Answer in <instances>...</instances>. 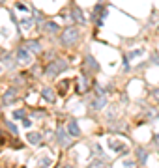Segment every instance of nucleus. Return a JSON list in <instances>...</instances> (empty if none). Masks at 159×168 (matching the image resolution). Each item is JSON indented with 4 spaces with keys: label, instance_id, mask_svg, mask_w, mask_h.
Masks as SVG:
<instances>
[{
    "label": "nucleus",
    "instance_id": "f257e3e1",
    "mask_svg": "<svg viewBox=\"0 0 159 168\" xmlns=\"http://www.w3.org/2000/svg\"><path fill=\"white\" fill-rule=\"evenodd\" d=\"M66 69H67V62H66V60H54V62H51V64L47 65L45 75H47V77H56V75H60V73L66 71Z\"/></svg>",
    "mask_w": 159,
    "mask_h": 168
},
{
    "label": "nucleus",
    "instance_id": "f03ea898",
    "mask_svg": "<svg viewBox=\"0 0 159 168\" xmlns=\"http://www.w3.org/2000/svg\"><path fill=\"white\" fill-rule=\"evenodd\" d=\"M77 39H79V32L75 28H67L66 32H62V43H64V47H71Z\"/></svg>",
    "mask_w": 159,
    "mask_h": 168
},
{
    "label": "nucleus",
    "instance_id": "7ed1b4c3",
    "mask_svg": "<svg viewBox=\"0 0 159 168\" xmlns=\"http://www.w3.org/2000/svg\"><path fill=\"white\" fill-rule=\"evenodd\" d=\"M17 62H19V64H30V52H28L26 45L17 50Z\"/></svg>",
    "mask_w": 159,
    "mask_h": 168
},
{
    "label": "nucleus",
    "instance_id": "20e7f679",
    "mask_svg": "<svg viewBox=\"0 0 159 168\" xmlns=\"http://www.w3.org/2000/svg\"><path fill=\"white\" fill-rule=\"evenodd\" d=\"M67 131H69V135H71V137H75V138H79V137H81V129H79V125H77V122H75V120H71V122H69Z\"/></svg>",
    "mask_w": 159,
    "mask_h": 168
},
{
    "label": "nucleus",
    "instance_id": "39448f33",
    "mask_svg": "<svg viewBox=\"0 0 159 168\" xmlns=\"http://www.w3.org/2000/svg\"><path fill=\"white\" fill-rule=\"evenodd\" d=\"M15 92H17L15 88H9V90H6V94H4V105H9V103L15 99V95H17Z\"/></svg>",
    "mask_w": 159,
    "mask_h": 168
},
{
    "label": "nucleus",
    "instance_id": "423d86ee",
    "mask_svg": "<svg viewBox=\"0 0 159 168\" xmlns=\"http://www.w3.org/2000/svg\"><path fill=\"white\" fill-rule=\"evenodd\" d=\"M43 30L49 32V34H56V32L60 30V26H58L56 22H45V24H43Z\"/></svg>",
    "mask_w": 159,
    "mask_h": 168
},
{
    "label": "nucleus",
    "instance_id": "0eeeda50",
    "mask_svg": "<svg viewBox=\"0 0 159 168\" xmlns=\"http://www.w3.org/2000/svg\"><path fill=\"white\" fill-rule=\"evenodd\" d=\"M26 49L32 52H41V45L37 41H26Z\"/></svg>",
    "mask_w": 159,
    "mask_h": 168
},
{
    "label": "nucleus",
    "instance_id": "6e6552de",
    "mask_svg": "<svg viewBox=\"0 0 159 168\" xmlns=\"http://www.w3.org/2000/svg\"><path fill=\"white\" fill-rule=\"evenodd\" d=\"M41 95H43V97H45L47 101H51V103H52V101L56 99V95L52 94V90H51V88H43V90H41Z\"/></svg>",
    "mask_w": 159,
    "mask_h": 168
},
{
    "label": "nucleus",
    "instance_id": "1a4fd4ad",
    "mask_svg": "<svg viewBox=\"0 0 159 168\" xmlns=\"http://www.w3.org/2000/svg\"><path fill=\"white\" fill-rule=\"evenodd\" d=\"M109 144H111V148H112V150H122V151H124V155L127 153V148H126V146H122V144H120L118 140L111 138V140H109Z\"/></svg>",
    "mask_w": 159,
    "mask_h": 168
},
{
    "label": "nucleus",
    "instance_id": "9d476101",
    "mask_svg": "<svg viewBox=\"0 0 159 168\" xmlns=\"http://www.w3.org/2000/svg\"><path fill=\"white\" fill-rule=\"evenodd\" d=\"M73 19L77 21V22H81V24H84L86 21L82 19V11L79 9V7H73Z\"/></svg>",
    "mask_w": 159,
    "mask_h": 168
},
{
    "label": "nucleus",
    "instance_id": "9b49d317",
    "mask_svg": "<svg viewBox=\"0 0 159 168\" xmlns=\"http://www.w3.org/2000/svg\"><path fill=\"white\" fill-rule=\"evenodd\" d=\"M84 88H88V80H86L84 77H81V79H79V86H77V92H79V94H84Z\"/></svg>",
    "mask_w": 159,
    "mask_h": 168
},
{
    "label": "nucleus",
    "instance_id": "f8f14e48",
    "mask_svg": "<svg viewBox=\"0 0 159 168\" xmlns=\"http://www.w3.org/2000/svg\"><path fill=\"white\" fill-rule=\"evenodd\" d=\"M103 107H105V97H103V95H99V97L94 101V108H96V110H101Z\"/></svg>",
    "mask_w": 159,
    "mask_h": 168
},
{
    "label": "nucleus",
    "instance_id": "ddd939ff",
    "mask_svg": "<svg viewBox=\"0 0 159 168\" xmlns=\"http://www.w3.org/2000/svg\"><path fill=\"white\" fill-rule=\"evenodd\" d=\"M71 84V80L69 79H66V80H62L60 84H58V90H60V94H66V90H67V86Z\"/></svg>",
    "mask_w": 159,
    "mask_h": 168
},
{
    "label": "nucleus",
    "instance_id": "4468645a",
    "mask_svg": "<svg viewBox=\"0 0 159 168\" xmlns=\"http://www.w3.org/2000/svg\"><path fill=\"white\" fill-rule=\"evenodd\" d=\"M28 142H32V144H39V142H41V137H39L37 133H30V135H28Z\"/></svg>",
    "mask_w": 159,
    "mask_h": 168
},
{
    "label": "nucleus",
    "instance_id": "2eb2a0df",
    "mask_svg": "<svg viewBox=\"0 0 159 168\" xmlns=\"http://www.w3.org/2000/svg\"><path fill=\"white\" fill-rule=\"evenodd\" d=\"M56 137H58V142L64 146V144H67V138H66V133L62 131V129H58V133H56Z\"/></svg>",
    "mask_w": 159,
    "mask_h": 168
},
{
    "label": "nucleus",
    "instance_id": "dca6fc26",
    "mask_svg": "<svg viewBox=\"0 0 159 168\" xmlns=\"http://www.w3.org/2000/svg\"><path fill=\"white\" fill-rule=\"evenodd\" d=\"M30 26H32V19H30V17H26V19L21 21V28H22V30H28Z\"/></svg>",
    "mask_w": 159,
    "mask_h": 168
},
{
    "label": "nucleus",
    "instance_id": "f3484780",
    "mask_svg": "<svg viewBox=\"0 0 159 168\" xmlns=\"http://www.w3.org/2000/svg\"><path fill=\"white\" fill-rule=\"evenodd\" d=\"M137 157H139V161H141V163H144V161L148 159V153H144L142 150H139V151H137Z\"/></svg>",
    "mask_w": 159,
    "mask_h": 168
},
{
    "label": "nucleus",
    "instance_id": "a211bd4d",
    "mask_svg": "<svg viewBox=\"0 0 159 168\" xmlns=\"http://www.w3.org/2000/svg\"><path fill=\"white\" fill-rule=\"evenodd\" d=\"M142 52H144V49H139V50H133V52L129 54V58H135V56H141Z\"/></svg>",
    "mask_w": 159,
    "mask_h": 168
},
{
    "label": "nucleus",
    "instance_id": "6ab92c4d",
    "mask_svg": "<svg viewBox=\"0 0 159 168\" xmlns=\"http://www.w3.org/2000/svg\"><path fill=\"white\" fill-rule=\"evenodd\" d=\"M13 118H17V120L19 118H24V110H15L13 112Z\"/></svg>",
    "mask_w": 159,
    "mask_h": 168
},
{
    "label": "nucleus",
    "instance_id": "aec40b11",
    "mask_svg": "<svg viewBox=\"0 0 159 168\" xmlns=\"http://www.w3.org/2000/svg\"><path fill=\"white\" fill-rule=\"evenodd\" d=\"M22 125H24V127H30V125H32V122H30L28 118H22Z\"/></svg>",
    "mask_w": 159,
    "mask_h": 168
},
{
    "label": "nucleus",
    "instance_id": "412c9836",
    "mask_svg": "<svg viewBox=\"0 0 159 168\" xmlns=\"http://www.w3.org/2000/svg\"><path fill=\"white\" fill-rule=\"evenodd\" d=\"M7 127L11 129V133H13V135H17V127H15L13 123H9V122H7Z\"/></svg>",
    "mask_w": 159,
    "mask_h": 168
},
{
    "label": "nucleus",
    "instance_id": "4be33fe9",
    "mask_svg": "<svg viewBox=\"0 0 159 168\" xmlns=\"http://www.w3.org/2000/svg\"><path fill=\"white\" fill-rule=\"evenodd\" d=\"M17 7H19V9H22V11H28V7H26L24 4H17Z\"/></svg>",
    "mask_w": 159,
    "mask_h": 168
},
{
    "label": "nucleus",
    "instance_id": "5701e85b",
    "mask_svg": "<svg viewBox=\"0 0 159 168\" xmlns=\"http://www.w3.org/2000/svg\"><path fill=\"white\" fill-rule=\"evenodd\" d=\"M154 95H156V97H157V99H159V88H157V90H156V94H154Z\"/></svg>",
    "mask_w": 159,
    "mask_h": 168
},
{
    "label": "nucleus",
    "instance_id": "b1692460",
    "mask_svg": "<svg viewBox=\"0 0 159 168\" xmlns=\"http://www.w3.org/2000/svg\"><path fill=\"white\" fill-rule=\"evenodd\" d=\"M156 142L159 144V135H156Z\"/></svg>",
    "mask_w": 159,
    "mask_h": 168
},
{
    "label": "nucleus",
    "instance_id": "393cba45",
    "mask_svg": "<svg viewBox=\"0 0 159 168\" xmlns=\"http://www.w3.org/2000/svg\"><path fill=\"white\" fill-rule=\"evenodd\" d=\"M2 2H4V0H0V4H2Z\"/></svg>",
    "mask_w": 159,
    "mask_h": 168
}]
</instances>
